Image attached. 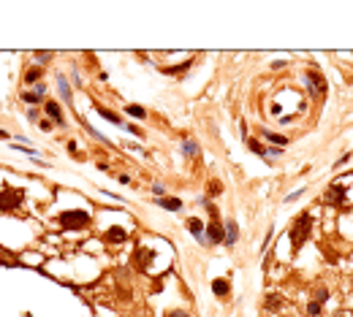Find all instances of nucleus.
<instances>
[{
  "mask_svg": "<svg viewBox=\"0 0 353 317\" xmlns=\"http://www.w3.org/2000/svg\"><path fill=\"white\" fill-rule=\"evenodd\" d=\"M326 298H329V290H326V288H321V290L315 293V301H318V304H324Z\"/></svg>",
  "mask_w": 353,
  "mask_h": 317,
  "instance_id": "obj_23",
  "label": "nucleus"
},
{
  "mask_svg": "<svg viewBox=\"0 0 353 317\" xmlns=\"http://www.w3.org/2000/svg\"><path fill=\"white\" fill-rule=\"evenodd\" d=\"M125 112L130 114V117H136V119H144V109H141V106H136V103H130V106H125Z\"/></svg>",
  "mask_w": 353,
  "mask_h": 317,
  "instance_id": "obj_18",
  "label": "nucleus"
},
{
  "mask_svg": "<svg viewBox=\"0 0 353 317\" xmlns=\"http://www.w3.org/2000/svg\"><path fill=\"white\" fill-rule=\"evenodd\" d=\"M204 233H206V241H212V244H223L226 241V230H223V225H220L218 220H212V223L204 228Z\"/></svg>",
  "mask_w": 353,
  "mask_h": 317,
  "instance_id": "obj_4",
  "label": "nucleus"
},
{
  "mask_svg": "<svg viewBox=\"0 0 353 317\" xmlns=\"http://www.w3.org/2000/svg\"><path fill=\"white\" fill-rule=\"evenodd\" d=\"M236 239H239V225H236L234 220H226V244L234 247Z\"/></svg>",
  "mask_w": 353,
  "mask_h": 317,
  "instance_id": "obj_6",
  "label": "nucleus"
},
{
  "mask_svg": "<svg viewBox=\"0 0 353 317\" xmlns=\"http://www.w3.org/2000/svg\"><path fill=\"white\" fill-rule=\"evenodd\" d=\"M206 190H209V195H212V198H218V195H223V184H220L218 179H212V182H209V187H206Z\"/></svg>",
  "mask_w": 353,
  "mask_h": 317,
  "instance_id": "obj_19",
  "label": "nucleus"
},
{
  "mask_svg": "<svg viewBox=\"0 0 353 317\" xmlns=\"http://www.w3.org/2000/svg\"><path fill=\"white\" fill-rule=\"evenodd\" d=\"M188 230L196 236V239L201 241V236H204V228H201V220H188Z\"/></svg>",
  "mask_w": 353,
  "mask_h": 317,
  "instance_id": "obj_15",
  "label": "nucleus"
},
{
  "mask_svg": "<svg viewBox=\"0 0 353 317\" xmlns=\"http://www.w3.org/2000/svg\"><path fill=\"white\" fill-rule=\"evenodd\" d=\"M57 87H60V95H63L65 103H71V90H68V82H65V76H57Z\"/></svg>",
  "mask_w": 353,
  "mask_h": 317,
  "instance_id": "obj_16",
  "label": "nucleus"
},
{
  "mask_svg": "<svg viewBox=\"0 0 353 317\" xmlns=\"http://www.w3.org/2000/svg\"><path fill=\"white\" fill-rule=\"evenodd\" d=\"M44 112H47L49 117H52V122H54V125H63V122H65L63 112H60V106L54 103V100H47V103H44Z\"/></svg>",
  "mask_w": 353,
  "mask_h": 317,
  "instance_id": "obj_5",
  "label": "nucleus"
},
{
  "mask_svg": "<svg viewBox=\"0 0 353 317\" xmlns=\"http://www.w3.org/2000/svg\"><path fill=\"white\" fill-rule=\"evenodd\" d=\"M247 144H250V149H253L255 155H266V149L261 147V144H258V141H255V138H250V141H247Z\"/></svg>",
  "mask_w": 353,
  "mask_h": 317,
  "instance_id": "obj_22",
  "label": "nucleus"
},
{
  "mask_svg": "<svg viewBox=\"0 0 353 317\" xmlns=\"http://www.w3.org/2000/svg\"><path fill=\"white\" fill-rule=\"evenodd\" d=\"M125 236H128V233H125L123 228H109V230H106V239H109V241H125Z\"/></svg>",
  "mask_w": 353,
  "mask_h": 317,
  "instance_id": "obj_14",
  "label": "nucleus"
},
{
  "mask_svg": "<svg viewBox=\"0 0 353 317\" xmlns=\"http://www.w3.org/2000/svg\"><path fill=\"white\" fill-rule=\"evenodd\" d=\"M95 112H98L103 119H109V122H114V125H123V119H120V114H117V112H109V109H103V106H98Z\"/></svg>",
  "mask_w": 353,
  "mask_h": 317,
  "instance_id": "obj_10",
  "label": "nucleus"
},
{
  "mask_svg": "<svg viewBox=\"0 0 353 317\" xmlns=\"http://www.w3.org/2000/svg\"><path fill=\"white\" fill-rule=\"evenodd\" d=\"M38 76H41V68H30L25 73V82H38Z\"/></svg>",
  "mask_w": 353,
  "mask_h": 317,
  "instance_id": "obj_20",
  "label": "nucleus"
},
{
  "mask_svg": "<svg viewBox=\"0 0 353 317\" xmlns=\"http://www.w3.org/2000/svg\"><path fill=\"white\" fill-rule=\"evenodd\" d=\"M326 201H329V204H337V206H340L342 201H345V190H342L340 184L329 187V190H326Z\"/></svg>",
  "mask_w": 353,
  "mask_h": 317,
  "instance_id": "obj_7",
  "label": "nucleus"
},
{
  "mask_svg": "<svg viewBox=\"0 0 353 317\" xmlns=\"http://www.w3.org/2000/svg\"><path fill=\"white\" fill-rule=\"evenodd\" d=\"M60 223H63V228L76 230V228L90 225V214H87V211H82V209H71V211H63V214H60Z\"/></svg>",
  "mask_w": 353,
  "mask_h": 317,
  "instance_id": "obj_2",
  "label": "nucleus"
},
{
  "mask_svg": "<svg viewBox=\"0 0 353 317\" xmlns=\"http://www.w3.org/2000/svg\"><path fill=\"white\" fill-rule=\"evenodd\" d=\"M41 95H44V84H38V87H35V90H33V92H25V95H22V98H25V100H27V103H35V100L41 98Z\"/></svg>",
  "mask_w": 353,
  "mask_h": 317,
  "instance_id": "obj_17",
  "label": "nucleus"
},
{
  "mask_svg": "<svg viewBox=\"0 0 353 317\" xmlns=\"http://www.w3.org/2000/svg\"><path fill=\"white\" fill-rule=\"evenodd\" d=\"M310 228H312V217H310V214H302V217L294 223V228H291V241H294V249H299V247L307 241Z\"/></svg>",
  "mask_w": 353,
  "mask_h": 317,
  "instance_id": "obj_1",
  "label": "nucleus"
},
{
  "mask_svg": "<svg viewBox=\"0 0 353 317\" xmlns=\"http://www.w3.org/2000/svg\"><path fill=\"white\" fill-rule=\"evenodd\" d=\"M19 201H22L19 190H11V187L0 190V209H3V211H11V209H17V206H19Z\"/></svg>",
  "mask_w": 353,
  "mask_h": 317,
  "instance_id": "obj_3",
  "label": "nucleus"
},
{
  "mask_svg": "<svg viewBox=\"0 0 353 317\" xmlns=\"http://www.w3.org/2000/svg\"><path fill=\"white\" fill-rule=\"evenodd\" d=\"M212 293L218 295V298H226V295H228V282L226 279H215L212 282Z\"/></svg>",
  "mask_w": 353,
  "mask_h": 317,
  "instance_id": "obj_9",
  "label": "nucleus"
},
{
  "mask_svg": "<svg viewBox=\"0 0 353 317\" xmlns=\"http://www.w3.org/2000/svg\"><path fill=\"white\" fill-rule=\"evenodd\" d=\"M307 82H312V87H315L318 92H326V82H324V76H318V73H307Z\"/></svg>",
  "mask_w": 353,
  "mask_h": 317,
  "instance_id": "obj_12",
  "label": "nucleus"
},
{
  "mask_svg": "<svg viewBox=\"0 0 353 317\" xmlns=\"http://www.w3.org/2000/svg\"><path fill=\"white\" fill-rule=\"evenodd\" d=\"M158 206H163L166 211H179L182 209V201L179 198H158Z\"/></svg>",
  "mask_w": 353,
  "mask_h": 317,
  "instance_id": "obj_8",
  "label": "nucleus"
},
{
  "mask_svg": "<svg viewBox=\"0 0 353 317\" xmlns=\"http://www.w3.org/2000/svg\"><path fill=\"white\" fill-rule=\"evenodd\" d=\"M307 315H310V317H318V315H321V304H318V301L307 304Z\"/></svg>",
  "mask_w": 353,
  "mask_h": 317,
  "instance_id": "obj_21",
  "label": "nucleus"
},
{
  "mask_svg": "<svg viewBox=\"0 0 353 317\" xmlns=\"http://www.w3.org/2000/svg\"><path fill=\"white\" fill-rule=\"evenodd\" d=\"M0 138H8V133H6V130H3V128H0Z\"/></svg>",
  "mask_w": 353,
  "mask_h": 317,
  "instance_id": "obj_26",
  "label": "nucleus"
},
{
  "mask_svg": "<svg viewBox=\"0 0 353 317\" xmlns=\"http://www.w3.org/2000/svg\"><path fill=\"white\" fill-rule=\"evenodd\" d=\"M264 306H266L269 312H277V309L282 306V298H280L277 293H269V295H266V301H264Z\"/></svg>",
  "mask_w": 353,
  "mask_h": 317,
  "instance_id": "obj_11",
  "label": "nucleus"
},
{
  "mask_svg": "<svg viewBox=\"0 0 353 317\" xmlns=\"http://www.w3.org/2000/svg\"><path fill=\"white\" fill-rule=\"evenodd\" d=\"M166 317H188V315H185V312H169Z\"/></svg>",
  "mask_w": 353,
  "mask_h": 317,
  "instance_id": "obj_25",
  "label": "nucleus"
},
{
  "mask_svg": "<svg viewBox=\"0 0 353 317\" xmlns=\"http://www.w3.org/2000/svg\"><path fill=\"white\" fill-rule=\"evenodd\" d=\"M182 152L188 155V158H193V155H196V144H193V141H185V149H182Z\"/></svg>",
  "mask_w": 353,
  "mask_h": 317,
  "instance_id": "obj_24",
  "label": "nucleus"
},
{
  "mask_svg": "<svg viewBox=\"0 0 353 317\" xmlns=\"http://www.w3.org/2000/svg\"><path fill=\"white\" fill-rule=\"evenodd\" d=\"M264 138H266V141H272V144H275V147H285V144H288V138H285V136L269 133V130H264Z\"/></svg>",
  "mask_w": 353,
  "mask_h": 317,
  "instance_id": "obj_13",
  "label": "nucleus"
}]
</instances>
